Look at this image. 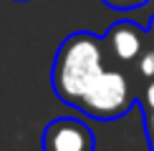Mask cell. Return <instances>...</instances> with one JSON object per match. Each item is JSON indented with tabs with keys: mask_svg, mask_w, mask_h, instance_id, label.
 <instances>
[{
	"mask_svg": "<svg viewBox=\"0 0 154 151\" xmlns=\"http://www.w3.org/2000/svg\"><path fill=\"white\" fill-rule=\"evenodd\" d=\"M144 129H146V136H149V146L154 151V111L144 113Z\"/></svg>",
	"mask_w": 154,
	"mask_h": 151,
	"instance_id": "cell-8",
	"label": "cell"
},
{
	"mask_svg": "<svg viewBox=\"0 0 154 151\" xmlns=\"http://www.w3.org/2000/svg\"><path fill=\"white\" fill-rule=\"evenodd\" d=\"M137 68L142 78H154V48L152 46H146L142 50V55L137 58Z\"/></svg>",
	"mask_w": 154,
	"mask_h": 151,
	"instance_id": "cell-5",
	"label": "cell"
},
{
	"mask_svg": "<svg viewBox=\"0 0 154 151\" xmlns=\"http://www.w3.org/2000/svg\"><path fill=\"white\" fill-rule=\"evenodd\" d=\"M106 68V48L104 38L79 30L68 35L58 46L51 71V86L56 96L66 106H79L86 88L96 81V76Z\"/></svg>",
	"mask_w": 154,
	"mask_h": 151,
	"instance_id": "cell-1",
	"label": "cell"
},
{
	"mask_svg": "<svg viewBox=\"0 0 154 151\" xmlns=\"http://www.w3.org/2000/svg\"><path fill=\"white\" fill-rule=\"evenodd\" d=\"M131 106H134V91L129 78L119 68L106 66L96 76L94 83L86 88L76 108L91 118H99V121H111V118L124 116Z\"/></svg>",
	"mask_w": 154,
	"mask_h": 151,
	"instance_id": "cell-2",
	"label": "cell"
},
{
	"mask_svg": "<svg viewBox=\"0 0 154 151\" xmlns=\"http://www.w3.org/2000/svg\"><path fill=\"white\" fill-rule=\"evenodd\" d=\"M104 48L109 58H114L121 66H129V63H137L142 50L146 48V33L131 20H119L106 30Z\"/></svg>",
	"mask_w": 154,
	"mask_h": 151,
	"instance_id": "cell-4",
	"label": "cell"
},
{
	"mask_svg": "<svg viewBox=\"0 0 154 151\" xmlns=\"http://www.w3.org/2000/svg\"><path fill=\"white\" fill-rule=\"evenodd\" d=\"M94 131L79 118H56L43 131V151H94Z\"/></svg>",
	"mask_w": 154,
	"mask_h": 151,
	"instance_id": "cell-3",
	"label": "cell"
},
{
	"mask_svg": "<svg viewBox=\"0 0 154 151\" xmlns=\"http://www.w3.org/2000/svg\"><path fill=\"white\" fill-rule=\"evenodd\" d=\"M142 108L146 111H154V78H149V86H146L144 96H142Z\"/></svg>",
	"mask_w": 154,
	"mask_h": 151,
	"instance_id": "cell-7",
	"label": "cell"
},
{
	"mask_svg": "<svg viewBox=\"0 0 154 151\" xmlns=\"http://www.w3.org/2000/svg\"><path fill=\"white\" fill-rule=\"evenodd\" d=\"M146 35H149L152 43H154V15H152V20H149V30H146Z\"/></svg>",
	"mask_w": 154,
	"mask_h": 151,
	"instance_id": "cell-9",
	"label": "cell"
},
{
	"mask_svg": "<svg viewBox=\"0 0 154 151\" xmlns=\"http://www.w3.org/2000/svg\"><path fill=\"white\" fill-rule=\"evenodd\" d=\"M104 3L109 5V8H114V10H134V8L146 5L149 0H104Z\"/></svg>",
	"mask_w": 154,
	"mask_h": 151,
	"instance_id": "cell-6",
	"label": "cell"
}]
</instances>
